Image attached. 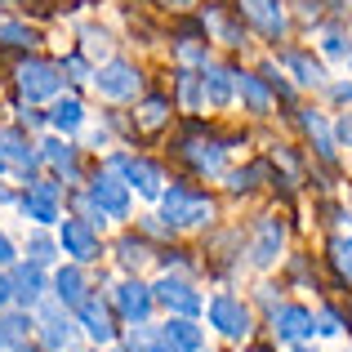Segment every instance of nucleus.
<instances>
[{
    "mask_svg": "<svg viewBox=\"0 0 352 352\" xmlns=\"http://www.w3.org/2000/svg\"><path fill=\"white\" fill-rule=\"evenodd\" d=\"M219 214L214 197L201 188H192V183H170V188L161 192V219L174 228V232H192V228H210Z\"/></svg>",
    "mask_w": 352,
    "mask_h": 352,
    "instance_id": "f257e3e1",
    "label": "nucleus"
},
{
    "mask_svg": "<svg viewBox=\"0 0 352 352\" xmlns=\"http://www.w3.org/2000/svg\"><path fill=\"white\" fill-rule=\"evenodd\" d=\"M63 192H67V183H54V179H27L23 197H18V210H23V219H32L36 228H50L63 219Z\"/></svg>",
    "mask_w": 352,
    "mask_h": 352,
    "instance_id": "f03ea898",
    "label": "nucleus"
},
{
    "mask_svg": "<svg viewBox=\"0 0 352 352\" xmlns=\"http://www.w3.org/2000/svg\"><path fill=\"white\" fill-rule=\"evenodd\" d=\"M14 80L18 89H23L27 103H45V98H58L63 89V63H50V58H23L14 67Z\"/></svg>",
    "mask_w": 352,
    "mask_h": 352,
    "instance_id": "7ed1b4c3",
    "label": "nucleus"
},
{
    "mask_svg": "<svg viewBox=\"0 0 352 352\" xmlns=\"http://www.w3.org/2000/svg\"><path fill=\"white\" fill-rule=\"evenodd\" d=\"M76 312L67 308V303L58 299H45L41 308H36V335H41V348L45 352H67L72 339H76Z\"/></svg>",
    "mask_w": 352,
    "mask_h": 352,
    "instance_id": "20e7f679",
    "label": "nucleus"
},
{
    "mask_svg": "<svg viewBox=\"0 0 352 352\" xmlns=\"http://www.w3.org/2000/svg\"><path fill=\"white\" fill-rule=\"evenodd\" d=\"M89 85L103 98H112V103H129V98H138V89H143V72L129 58H107L103 67H94V80H89Z\"/></svg>",
    "mask_w": 352,
    "mask_h": 352,
    "instance_id": "39448f33",
    "label": "nucleus"
},
{
    "mask_svg": "<svg viewBox=\"0 0 352 352\" xmlns=\"http://www.w3.org/2000/svg\"><path fill=\"white\" fill-rule=\"evenodd\" d=\"M206 312H210V326L232 344L254 335V312H250V303H241V294H214Z\"/></svg>",
    "mask_w": 352,
    "mask_h": 352,
    "instance_id": "423d86ee",
    "label": "nucleus"
},
{
    "mask_svg": "<svg viewBox=\"0 0 352 352\" xmlns=\"http://www.w3.org/2000/svg\"><path fill=\"white\" fill-rule=\"evenodd\" d=\"M147 352H206V326H197V317H165L152 326Z\"/></svg>",
    "mask_w": 352,
    "mask_h": 352,
    "instance_id": "0eeeda50",
    "label": "nucleus"
},
{
    "mask_svg": "<svg viewBox=\"0 0 352 352\" xmlns=\"http://www.w3.org/2000/svg\"><path fill=\"white\" fill-rule=\"evenodd\" d=\"M107 170H116L120 179L129 183V192H138V197H147V201H161V192H165V174H161V165H156V161H147V156H125V152H116L112 161H107Z\"/></svg>",
    "mask_w": 352,
    "mask_h": 352,
    "instance_id": "6e6552de",
    "label": "nucleus"
},
{
    "mask_svg": "<svg viewBox=\"0 0 352 352\" xmlns=\"http://www.w3.org/2000/svg\"><path fill=\"white\" fill-rule=\"evenodd\" d=\"M112 308L125 326H147L152 321V308H156V290L138 276H125V281L112 290Z\"/></svg>",
    "mask_w": 352,
    "mask_h": 352,
    "instance_id": "1a4fd4ad",
    "label": "nucleus"
},
{
    "mask_svg": "<svg viewBox=\"0 0 352 352\" xmlns=\"http://www.w3.org/2000/svg\"><path fill=\"white\" fill-rule=\"evenodd\" d=\"M267 326H272V339L276 344H308L312 335H317V317H312V308H303V303H276L272 312H267Z\"/></svg>",
    "mask_w": 352,
    "mask_h": 352,
    "instance_id": "9d476101",
    "label": "nucleus"
},
{
    "mask_svg": "<svg viewBox=\"0 0 352 352\" xmlns=\"http://www.w3.org/2000/svg\"><path fill=\"white\" fill-rule=\"evenodd\" d=\"M72 312H76V326H80V335H85L89 344H103V348L116 344V317H112L116 308H112L107 299H98V294H85V299H80Z\"/></svg>",
    "mask_w": 352,
    "mask_h": 352,
    "instance_id": "9b49d317",
    "label": "nucleus"
},
{
    "mask_svg": "<svg viewBox=\"0 0 352 352\" xmlns=\"http://www.w3.org/2000/svg\"><path fill=\"white\" fill-rule=\"evenodd\" d=\"M156 290V303H161L170 317H201V308H206V299H201V290L188 281V276H174L165 272L161 281L152 285Z\"/></svg>",
    "mask_w": 352,
    "mask_h": 352,
    "instance_id": "f8f14e48",
    "label": "nucleus"
},
{
    "mask_svg": "<svg viewBox=\"0 0 352 352\" xmlns=\"http://www.w3.org/2000/svg\"><path fill=\"white\" fill-rule=\"evenodd\" d=\"M241 14L250 18V27H254L263 41L281 45L285 36H290V14H285V0H236Z\"/></svg>",
    "mask_w": 352,
    "mask_h": 352,
    "instance_id": "ddd939ff",
    "label": "nucleus"
},
{
    "mask_svg": "<svg viewBox=\"0 0 352 352\" xmlns=\"http://www.w3.org/2000/svg\"><path fill=\"white\" fill-rule=\"evenodd\" d=\"M58 245L72 263H94L98 258V228L85 223L80 214H63L58 219Z\"/></svg>",
    "mask_w": 352,
    "mask_h": 352,
    "instance_id": "4468645a",
    "label": "nucleus"
},
{
    "mask_svg": "<svg viewBox=\"0 0 352 352\" xmlns=\"http://www.w3.org/2000/svg\"><path fill=\"white\" fill-rule=\"evenodd\" d=\"M85 192H89V201H94L107 219H129V183L120 179L116 170L89 174V188Z\"/></svg>",
    "mask_w": 352,
    "mask_h": 352,
    "instance_id": "2eb2a0df",
    "label": "nucleus"
},
{
    "mask_svg": "<svg viewBox=\"0 0 352 352\" xmlns=\"http://www.w3.org/2000/svg\"><path fill=\"white\" fill-rule=\"evenodd\" d=\"M285 250V223L276 214L254 219V236H250V263L254 267H272Z\"/></svg>",
    "mask_w": 352,
    "mask_h": 352,
    "instance_id": "dca6fc26",
    "label": "nucleus"
},
{
    "mask_svg": "<svg viewBox=\"0 0 352 352\" xmlns=\"http://www.w3.org/2000/svg\"><path fill=\"white\" fill-rule=\"evenodd\" d=\"M0 152H5V161H9V170H18L27 179V174H36L45 165V156H41V143H32V138L23 134V125H9V129H0Z\"/></svg>",
    "mask_w": 352,
    "mask_h": 352,
    "instance_id": "f3484780",
    "label": "nucleus"
},
{
    "mask_svg": "<svg viewBox=\"0 0 352 352\" xmlns=\"http://www.w3.org/2000/svg\"><path fill=\"white\" fill-rule=\"evenodd\" d=\"M9 281H14L18 308H41L45 294H50V272H45L41 263H14L9 267Z\"/></svg>",
    "mask_w": 352,
    "mask_h": 352,
    "instance_id": "a211bd4d",
    "label": "nucleus"
},
{
    "mask_svg": "<svg viewBox=\"0 0 352 352\" xmlns=\"http://www.w3.org/2000/svg\"><path fill=\"white\" fill-rule=\"evenodd\" d=\"M183 156H188V165L197 174H206V179H214V174L228 170V143L223 138H188V143H183Z\"/></svg>",
    "mask_w": 352,
    "mask_h": 352,
    "instance_id": "6ab92c4d",
    "label": "nucleus"
},
{
    "mask_svg": "<svg viewBox=\"0 0 352 352\" xmlns=\"http://www.w3.org/2000/svg\"><path fill=\"white\" fill-rule=\"evenodd\" d=\"M41 156H45V165H50L67 188H72V183H80V147L76 143H67L63 134H54V138H45V143H41Z\"/></svg>",
    "mask_w": 352,
    "mask_h": 352,
    "instance_id": "aec40b11",
    "label": "nucleus"
},
{
    "mask_svg": "<svg viewBox=\"0 0 352 352\" xmlns=\"http://www.w3.org/2000/svg\"><path fill=\"white\" fill-rule=\"evenodd\" d=\"M281 63H285V72L294 76V85H299V89H326L330 85L326 63L312 58L308 50H281Z\"/></svg>",
    "mask_w": 352,
    "mask_h": 352,
    "instance_id": "412c9836",
    "label": "nucleus"
},
{
    "mask_svg": "<svg viewBox=\"0 0 352 352\" xmlns=\"http://www.w3.org/2000/svg\"><path fill=\"white\" fill-rule=\"evenodd\" d=\"M201 80H206V107H214V112L232 107V98H236V67L210 63V67L201 72Z\"/></svg>",
    "mask_w": 352,
    "mask_h": 352,
    "instance_id": "4be33fe9",
    "label": "nucleus"
},
{
    "mask_svg": "<svg viewBox=\"0 0 352 352\" xmlns=\"http://www.w3.org/2000/svg\"><path fill=\"white\" fill-rule=\"evenodd\" d=\"M50 290L58 303H67V308H76L80 299L89 294V276H85V263H63L58 272L50 276Z\"/></svg>",
    "mask_w": 352,
    "mask_h": 352,
    "instance_id": "5701e85b",
    "label": "nucleus"
},
{
    "mask_svg": "<svg viewBox=\"0 0 352 352\" xmlns=\"http://www.w3.org/2000/svg\"><path fill=\"white\" fill-rule=\"evenodd\" d=\"M236 98L245 103L250 116H267V112H272V103H276L272 85H267L263 76H254V72H236Z\"/></svg>",
    "mask_w": 352,
    "mask_h": 352,
    "instance_id": "b1692460",
    "label": "nucleus"
},
{
    "mask_svg": "<svg viewBox=\"0 0 352 352\" xmlns=\"http://www.w3.org/2000/svg\"><path fill=\"white\" fill-rule=\"evenodd\" d=\"M299 125L312 134V143H317V156H321V161H335V152H339V143H335V125H326V116L312 112V107H303V112H299Z\"/></svg>",
    "mask_w": 352,
    "mask_h": 352,
    "instance_id": "393cba45",
    "label": "nucleus"
},
{
    "mask_svg": "<svg viewBox=\"0 0 352 352\" xmlns=\"http://www.w3.org/2000/svg\"><path fill=\"white\" fill-rule=\"evenodd\" d=\"M32 330H36V321H32V308L5 312V317H0V344H5V352H9V348H23Z\"/></svg>",
    "mask_w": 352,
    "mask_h": 352,
    "instance_id": "a878e982",
    "label": "nucleus"
},
{
    "mask_svg": "<svg viewBox=\"0 0 352 352\" xmlns=\"http://www.w3.org/2000/svg\"><path fill=\"white\" fill-rule=\"evenodd\" d=\"M50 125L58 129L63 138L76 134V129H85V103H80V98H58V103L50 107Z\"/></svg>",
    "mask_w": 352,
    "mask_h": 352,
    "instance_id": "bb28decb",
    "label": "nucleus"
},
{
    "mask_svg": "<svg viewBox=\"0 0 352 352\" xmlns=\"http://www.w3.org/2000/svg\"><path fill=\"white\" fill-rule=\"evenodd\" d=\"M174 85H179V107L183 112H197L201 103H206V80H201V67H179L174 72Z\"/></svg>",
    "mask_w": 352,
    "mask_h": 352,
    "instance_id": "cd10ccee",
    "label": "nucleus"
},
{
    "mask_svg": "<svg viewBox=\"0 0 352 352\" xmlns=\"http://www.w3.org/2000/svg\"><path fill=\"white\" fill-rule=\"evenodd\" d=\"M321 54H326L330 63H348L352 58V36H348V27H339V23H330V27H321Z\"/></svg>",
    "mask_w": 352,
    "mask_h": 352,
    "instance_id": "c85d7f7f",
    "label": "nucleus"
},
{
    "mask_svg": "<svg viewBox=\"0 0 352 352\" xmlns=\"http://www.w3.org/2000/svg\"><path fill=\"white\" fill-rule=\"evenodd\" d=\"M58 254H63L58 236H50L45 228H32V236H27V263H41V267H50Z\"/></svg>",
    "mask_w": 352,
    "mask_h": 352,
    "instance_id": "c756f323",
    "label": "nucleus"
},
{
    "mask_svg": "<svg viewBox=\"0 0 352 352\" xmlns=\"http://www.w3.org/2000/svg\"><path fill=\"white\" fill-rule=\"evenodd\" d=\"M147 258H152V250H147V241L138 236V232H134V236H120V241H116V263L125 267V272H138V267H143Z\"/></svg>",
    "mask_w": 352,
    "mask_h": 352,
    "instance_id": "7c9ffc66",
    "label": "nucleus"
},
{
    "mask_svg": "<svg viewBox=\"0 0 352 352\" xmlns=\"http://www.w3.org/2000/svg\"><path fill=\"white\" fill-rule=\"evenodd\" d=\"M206 27H210V32H214L223 45H232V50H241V45H245V27H236L232 18L223 14V9H206Z\"/></svg>",
    "mask_w": 352,
    "mask_h": 352,
    "instance_id": "2f4dec72",
    "label": "nucleus"
},
{
    "mask_svg": "<svg viewBox=\"0 0 352 352\" xmlns=\"http://www.w3.org/2000/svg\"><path fill=\"white\" fill-rule=\"evenodd\" d=\"M174 54H179V63H183V67H201V72L210 67V45H197L192 36H183V41L174 45Z\"/></svg>",
    "mask_w": 352,
    "mask_h": 352,
    "instance_id": "473e14b6",
    "label": "nucleus"
},
{
    "mask_svg": "<svg viewBox=\"0 0 352 352\" xmlns=\"http://www.w3.org/2000/svg\"><path fill=\"white\" fill-rule=\"evenodd\" d=\"M165 120H170V103H165L161 94H156V98H147V103L138 107V129H161Z\"/></svg>",
    "mask_w": 352,
    "mask_h": 352,
    "instance_id": "72a5a7b5",
    "label": "nucleus"
},
{
    "mask_svg": "<svg viewBox=\"0 0 352 352\" xmlns=\"http://www.w3.org/2000/svg\"><path fill=\"white\" fill-rule=\"evenodd\" d=\"M0 41H5V45H18V50H23V45L32 50L41 36H36L32 27H23V23H14V18H9V23H0Z\"/></svg>",
    "mask_w": 352,
    "mask_h": 352,
    "instance_id": "f704fd0d",
    "label": "nucleus"
},
{
    "mask_svg": "<svg viewBox=\"0 0 352 352\" xmlns=\"http://www.w3.org/2000/svg\"><path fill=\"white\" fill-rule=\"evenodd\" d=\"M330 258H335L339 276H344V281H352V236H339L335 245H330Z\"/></svg>",
    "mask_w": 352,
    "mask_h": 352,
    "instance_id": "c9c22d12",
    "label": "nucleus"
},
{
    "mask_svg": "<svg viewBox=\"0 0 352 352\" xmlns=\"http://www.w3.org/2000/svg\"><path fill=\"white\" fill-rule=\"evenodd\" d=\"M263 174H267V165H245V170H232V174H228V188H232V192H250V188H254V179H263Z\"/></svg>",
    "mask_w": 352,
    "mask_h": 352,
    "instance_id": "e433bc0d",
    "label": "nucleus"
},
{
    "mask_svg": "<svg viewBox=\"0 0 352 352\" xmlns=\"http://www.w3.org/2000/svg\"><path fill=\"white\" fill-rule=\"evenodd\" d=\"M63 76H67L72 85H80V80H94V67H89L80 54H67V58H63Z\"/></svg>",
    "mask_w": 352,
    "mask_h": 352,
    "instance_id": "4c0bfd02",
    "label": "nucleus"
},
{
    "mask_svg": "<svg viewBox=\"0 0 352 352\" xmlns=\"http://www.w3.org/2000/svg\"><path fill=\"white\" fill-rule=\"evenodd\" d=\"M339 330H344V317H339L335 308H321V312H317V335H321V339H335Z\"/></svg>",
    "mask_w": 352,
    "mask_h": 352,
    "instance_id": "58836bf2",
    "label": "nucleus"
},
{
    "mask_svg": "<svg viewBox=\"0 0 352 352\" xmlns=\"http://www.w3.org/2000/svg\"><path fill=\"white\" fill-rule=\"evenodd\" d=\"M80 36H85V50H89V54H107V50H112V36H107V27H85Z\"/></svg>",
    "mask_w": 352,
    "mask_h": 352,
    "instance_id": "ea45409f",
    "label": "nucleus"
},
{
    "mask_svg": "<svg viewBox=\"0 0 352 352\" xmlns=\"http://www.w3.org/2000/svg\"><path fill=\"white\" fill-rule=\"evenodd\" d=\"M263 80L272 85V94H276V98H294V85H290L285 76H276V67H272V63L263 67Z\"/></svg>",
    "mask_w": 352,
    "mask_h": 352,
    "instance_id": "a19ab883",
    "label": "nucleus"
},
{
    "mask_svg": "<svg viewBox=\"0 0 352 352\" xmlns=\"http://www.w3.org/2000/svg\"><path fill=\"white\" fill-rule=\"evenodd\" d=\"M335 143L339 147H352V112H344L335 120Z\"/></svg>",
    "mask_w": 352,
    "mask_h": 352,
    "instance_id": "79ce46f5",
    "label": "nucleus"
},
{
    "mask_svg": "<svg viewBox=\"0 0 352 352\" xmlns=\"http://www.w3.org/2000/svg\"><path fill=\"white\" fill-rule=\"evenodd\" d=\"M14 263H18V245L0 232V267H14Z\"/></svg>",
    "mask_w": 352,
    "mask_h": 352,
    "instance_id": "37998d69",
    "label": "nucleus"
},
{
    "mask_svg": "<svg viewBox=\"0 0 352 352\" xmlns=\"http://www.w3.org/2000/svg\"><path fill=\"white\" fill-rule=\"evenodd\" d=\"M330 89V98H335V103H352V80H335V85H326Z\"/></svg>",
    "mask_w": 352,
    "mask_h": 352,
    "instance_id": "c03bdc74",
    "label": "nucleus"
},
{
    "mask_svg": "<svg viewBox=\"0 0 352 352\" xmlns=\"http://www.w3.org/2000/svg\"><path fill=\"white\" fill-rule=\"evenodd\" d=\"M14 303V281H9V272L0 267V308H9Z\"/></svg>",
    "mask_w": 352,
    "mask_h": 352,
    "instance_id": "a18cd8bd",
    "label": "nucleus"
},
{
    "mask_svg": "<svg viewBox=\"0 0 352 352\" xmlns=\"http://www.w3.org/2000/svg\"><path fill=\"white\" fill-rule=\"evenodd\" d=\"M161 5H165V9H179V14H183V9H197V0H161Z\"/></svg>",
    "mask_w": 352,
    "mask_h": 352,
    "instance_id": "49530a36",
    "label": "nucleus"
},
{
    "mask_svg": "<svg viewBox=\"0 0 352 352\" xmlns=\"http://www.w3.org/2000/svg\"><path fill=\"white\" fill-rule=\"evenodd\" d=\"M290 352H317V348H312V344H294Z\"/></svg>",
    "mask_w": 352,
    "mask_h": 352,
    "instance_id": "de8ad7c7",
    "label": "nucleus"
},
{
    "mask_svg": "<svg viewBox=\"0 0 352 352\" xmlns=\"http://www.w3.org/2000/svg\"><path fill=\"white\" fill-rule=\"evenodd\" d=\"M9 352H41V348H32V344H23V348H9Z\"/></svg>",
    "mask_w": 352,
    "mask_h": 352,
    "instance_id": "09e8293b",
    "label": "nucleus"
},
{
    "mask_svg": "<svg viewBox=\"0 0 352 352\" xmlns=\"http://www.w3.org/2000/svg\"><path fill=\"white\" fill-rule=\"evenodd\" d=\"M9 170V161H5V152H0V174H5Z\"/></svg>",
    "mask_w": 352,
    "mask_h": 352,
    "instance_id": "8fccbe9b",
    "label": "nucleus"
},
{
    "mask_svg": "<svg viewBox=\"0 0 352 352\" xmlns=\"http://www.w3.org/2000/svg\"><path fill=\"white\" fill-rule=\"evenodd\" d=\"M348 76H352V58H348Z\"/></svg>",
    "mask_w": 352,
    "mask_h": 352,
    "instance_id": "3c124183",
    "label": "nucleus"
},
{
    "mask_svg": "<svg viewBox=\"0 0 352 352\" xmlns=\"http://www.w3.org/2000/svg\"><path fill=\"white\" fill-rule=\"evenodd\" d=\"M0 352H5V344H0Z\"/></svg>",
    "mask_w": 352,
    "mask_h": 352,
    "instance_id": "603ef678",
    "label": "nucleus"
},
{
    "mask_svg": "<svg viewBox=\"0 0 352 352\" xmlns=\"http://www.w3.org/2000/svg\"><path fill=\"white\" fill-rule=\"evenodd\" d=\"M116 352H125V348H116Z\"/></svg>",
    "mask_w": 352,
    "mask_h": 352,
    "instance_id": "864d4df0",
    "label": "nucleus"
},
{
    "mask_svg": "<svg viewBox=\"0 0 352 352\" xmlns=\"http://www.w3.org/2000/svg\"><path fill=\"white\" fill-rule=\"evenodd\" d=\"M67 352H72V348H67Z\"/></svg>",
    "mask_w": 352,
    "mask_h": 352,
    "instance_id": "5fc2aeb1",
    "label": "nucleus"
}]
</instances>
